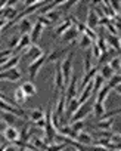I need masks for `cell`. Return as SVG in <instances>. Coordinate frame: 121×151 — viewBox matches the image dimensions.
Segmentation results:
<instances>
[{
	"mask_svg": "<svg viewBox=\"0 0 121 151\" xmlns=\"http://www.w3.org/2000/svg\"><path fill=\"white\" fill-rule=\"evenodd\" d=\"M68 49L70 47H60V49H56L53 52H50L47 56H46V62H59L60 58H64L67 53H68Z\"/></svg>",
	"mask_w": 121,
	"mask_h": 151,
	"instance_id": "obj_9",
	"label": "cell"
},
{
	"mask_svg": "<svg viewBox=\"0 0 121 151\" xmlns=\"http://www.w3.org/2000/svg\"><path fill=\"white\" fill-rule=\"evenodd\" d=\"M109 92H111V89L105 85V86H102L100 89H99V92L96 93V96H95V102H100V104H105V99L108 98V95H109Z\"/></svg>",
	"mask_w": 121,
	"mask_h": 151,
	"instance_id": "obj_16",
	"label": "cell"
},
{
	"mask_svg": "<svg viewBox=\"0 0 121 151\" xmlns=\"http://www.w3.org/2000/svg\"><path fill=\"white\" fill-rule=\"evenodd\" d=\"M92 111L95 113L96 119L99 120V119L103 116V113H105V104H100V102H93V110H92Z\"/></svg>",
	"mask_w": 121,
	"mask_h": 151,
	"instance_id": "obj_25",
	"label": "cell"
},
{
	"mask_svg": "<svg viewBox=\"0 0 121 151\" xmlns=\"http://www.w3.org/2000/svg\"><path fill=\"white\" fill-rule=\"evenodd\" d=\"M93 102H95V98H90V99H87L84 104H81V105L78 107V110L71 116L70 123H74V122L83 120L86 116H89V114L92 113V110H93Z\"/></svg>",
	"mask_w": 121,
	"mask_h": 151,
	"instance_id": "obj_1",
	"label": "cell"
},
{
	"mask_svg": "<svg viewBox=\"0 0 121 151\" xmlns=\"http://www.w3.org/2000/svg\"><path fill=\"white\" fill-rule=\"evenodd\" d=\"M73 27V21H71V18L68 17V18H65L64 21H62V24H60L59 27H56V34L58 36H62L67 30H70Z\"/></svg>",
	"mask_w": 121,
	"mask_h": 151,
	"instance_id": "obj_21",
	"label": "cell"
},
{
	"mask_svg": "<svg viewBox=\"0 0 121 151\" xmlns=\"http://www.w3.org/2000/svg\"><path fill=\"white\" fill-rule=\"evenodd\" d=\"M75 141L80 142L81 145H93V139H92V136H90L87 132H83V130L77 133Z\"/></svg>",
	"mask_w": 121,
	"mask_h": 151,
	"instance_id": "obj_17",
	"label": "cell"
},
{
	"mask_svg": "<svg viewBox=\"0 0 121 151\" xmlns=\"http://www.w3.org/2000/svg\"><path fill=\"white\" fill-rule=\"evenodd\" d=\"M21 73L18 68H12L8 71H0V80H8V82H18L21 80Z\"/></svg>",
	"mask_w": 121,
	"mask_h": 151,
	"instance_id": "obj_7",
	"label": "cell"
},
{
	"mask_svg": "<svg viewBox=\"0 0 121 151\" xmlns=\"http://www.w3.org/2000/svg\"><path fill=\"white\" fill-rule=\"evenodd\" d=\"M24 151H31V150H24Z\"/></svg>",
	"mask_w": 121,
	"mask_h": 151,
	"instance_id": "obj_43",
	"label": "cell"
},
{
	"mask_svg": "<svg viewBox=\"0 0 121 151\" xmlns=\"http://www.w3.org/2000/svg\"><path fill=\"white\" fill-rule=\"evenodd\" d=\"M46 53L44 55H41L37 61H34V62H31L30 65H28V73H30V82H34V79L37 77V74H38V71H40V68L46 64Z\"/></svg>",
	"mask_w": 121,
	"mask_h": 151,
	"instance_id": "obj_5",
	"label": "cell"
},
{
	"mask_svg": "<svg viewBox=\"0 0 121 151\" xmlns=\"http://www.w3.org/2000/svg\"><path fill=\"white\" fill-rule=\"evenodd\" d=\"M120 80H121V76H120V74H114L112 77L109 79V83H108L106 86H108V88L112 91V89H114L117 85H120Z\"/></svg>",
	"mask_w": 121,
	"mask_h": 151,
	"instance_id": "obj_30",
	"label": "cell"
},
{
	"mask_svg": "<svg viewBox=\"0 0 121 151\" xmlns=\"http://www.w3.org/2000/svg\"><path fill=\"white\" fill-rule=\"evenodd\" d=\"M3 136L9 144H15L16 141H19V130L15 126H6V129L3 132Z\"/></svg>",
	"mask_w": 121,
	"mask_h": 151,
	"instance_id": "obj_8",
	"label": "cell"
},
{
	"mask_svg": "<svg viewBox=\"0 0 121 151\" xmlns=\"http://www.w3.org/2000/svg\"><path fill=\"white\" fill-rule=\"evenodd\" d=\"M73 59H74V52H70V55L60 62V71H62V76H64V85H65V89L70 83V79L73 76Z\"/></svg>",
	"mask_w": 121,
	"mask_h": 151,
	"instance_id": "obj_2",
	"label": "cell"
},
{
	"mask_svg": "<svg viewBox=\"0 0 121 151\" xmlns=\"http://www.w3.org/2000/svg\"><path fill=\"white\" fill-rule=\"evenodd\" d=\"M115 123V119H109V120H99L98 123V127L99 129H103V130H109Z\"/></svg>",
	"mask_w": 121,
	"mask_h": 151,
	"instance_id": "obj_27",
	"label": "cell"
},
{
	"mask_svg": "<svg viewBox=\"0 0 121 151\" xmlns=\"http://www.w3.org/2000/svg\"><path fill=\"white\" fill-rule=\"evenodd\" d=\"M98 25H99V17H98V15L95 14V11L90 8V9H89V14H87V24H86V27L90 28V30H95Z\"/></svg>",
	"mask_w": 121,
	"mask_h": 151,
	"instance_id": "obj_13",
	"label": "cell"
},
{
	"mask_svg": "<svg viewBox=\"0 0 121 151\" xmlns=\"http://www.w3.org/2000/svg\"><path fill=\"white\" fill-rule=\"evenodd\" d=\"M78 45H80V47H83V49H87V47H90V46L93 45V42H92L89 37H86L84 34H81V36L78 37Z\"/></svg>",
	"mask_w": 121,
	"mask_h": 151,
	"instance_id": "obj_29",
	"label": "cell"
},
{
	"mask_svg": "<svg viewBox=\"0 0 121 151\" xmlns=\"http://www.w3.org/2000/svg\"><path fill=\"white\" fill-rule=\"evenodd\" d=\"M18 42H19V36H12V39H11V43H9V49H11V50H14V49L16 47Z\"/></svg>",
	"mask_w": 121,
	"mask_h": 151,
	"instance_id": "obj_35",
	"label": "cell"
},
{
	"mask_svg": "<svg viewBox=\"0 0 121 151\" xmlns=\"http://www.w3.org/2000/svg\"><path fill=\"white\" fill-rule=\"evenodd\" d=\"M5 151H16V148H15L14 145H9V147L6 145V148H5Z\"/></svg>",
	"mask_w": 121,
	"mask_h": 151,
	"instance_id": "obj_39",
	"label": "cell"
},
{
	"mask_svg": "<svg viewBox=\"0 0 121 151\" xmlns=\"http://www.w3.org/2000/svg\"><path fill=\"white\" fill-rule=\"evenodd\" d=\"M2 122H5L6 123V126H14V123L16 122V119H18V116H15V114H11V113H3L2 111Z\"/></svg>",
	"mask_w": 121,
	"mask_h": 151,
	"instance_id": "obj_26",
	"label": "cell"
},
{
	"mask_svg": "<svg viewBox=\"0 0 121 151\" xmlns=\"http://www.w3.org/2000/svg\"><path fill=\"white\" fill-rule=\"evenodd\" d=\"M64 151H77V148H75V147H73V145H67Z\"/></svg>",
	"mask_w": 121,
	"mask_h": 151,
	"instance_id": "obj_38",
	"label": "cell"
},
{
	"mask_svg": "<svg viewBox=\"0 0 121 151\" xmlns=\"http://www.w3.org/2000/svg\"><path fill=\"white\" fill-rule=\"evenodd\" d=\"M105 40H106V45L109 43L111 45V49H114V50H117L118 53H120V36H108V37H105Z\"/></svg>",
	"mask_w": 121,
	"mask_h": 151,
	"instance_id": "obj_23",
	"label": "cell"
},
{
	"mask_svg": "<svg viewBox=\"0 0 121 151\" xmlns=\"http://www.w3.org/2000/svg\"><path fill=\"white\" fill-rule=\"evenodd\" d=\"M21 91L25 93L27 98H30V96H36V93H37V89H36L34 82H25V83H22Z\"/></svg>",
	"mask_w": 121,
	"mask_h": 151,
	"instance_id": "obj_14",
	"label": "cell"
},
{
	"mask_svg": "<svg viewBox=\"0 0 121 151\" xmlns=\"http://www.w3.org/2000/svg\"><path fill=\"white\" fill-rule=\"evenodd\" d=\"M19 61H21V55H19V53L11 56V58L2 65V67H0V71H8V70H12V68H18Z\"/></svg>",
	"mask_w": 121,
	"mask_h": 151,
	"instance_id": "obj_11",
	"label": "cell"
},
{
	"mask_svg": "<svg viewBox=\"0 0 121 151\" xmlns=\"http://www.w3.org/2000/svg\"><path fill=\"white\" fill-rule=\"evenodd\" d=\"M25 101H27L25 93L21 91V88H16V91H15V105L16 107H21Z\"/></svg>",
	"mask_w": 121,
	"mask_h": 151,
	"instance_id": "obj_24",
	"label": "cell"
},
{
	"mask_svg": "<svg viewBox=\"0 0 121 151\" xmlns=\"http://www.w3.org/2000/svg\"><path fill=\"white\" fill-rule=\"evenodd\" d=\"M43 17H46L52 24H55L56 21H59L60 19V17H62V12H60L58 8H55V9H52V11H49L46 15H43Z\"/></svg>",
	"mask_w": 121,
	"mask_h": 151,
	"instance_id": "obj_22",
	"label": "cell"
},
{
	"mask_svg": "<svg viewBox=\"0 0 121 151\" xmlns=\"http://www.w3.org/2000/svg\"><path fill=\"white\" fill-rule=\"evenodd\" d=\"M77 39H78V31H77V28L74 25L62 34V42L64 43H75Z\"/></svg>",
	"mask_w": 121,
	"mask_h": 151,
	"instance_id": "obj_10",
	"label": "cell"
},
{
	"mask_svg": "<svg viewBox=\"0 0 121 151\" xmlns=\"http://www.w3.org/2000/svg\"><path fill=\"white\" fill-rule=\"evenodd\" d=\"M100 77H102V80H109L112 76L115 74L114 71H112V68L106 64V65H102V67H99V73H98Z\"/></svg>",
	"mask_w": 121,
	"mask_h": 151,
	"instance_id": "obj_18",
	"label": "cell"
},
{
	"mask_svg": "<svg viewBox=\"0 0 121 151\" xmlns=\"http://www.w3.org/2000/svg\"><path fill=\"white\" fill-rule=\"evenodd\" d=\"M111 11L114 12V15H120V2L118 0H112V2H108Z\"/></svg>",
	"mask_w": 121,
	"mask_h": 151,
	"instance_id": "obj_34",
	"label": "cell"
},
{
	"mask_svg": "<svg viewBox=\"0 0 121 151\" xmlns=\"http://www.w3.org/2000/svg\"><path fill=\"white\" fill-rule=\"evenodd\" d=\"M33 138V147L37 150V151H46V148H47V142H46V139L44 138H38V136H31Z\"/></svg>",
	"mask_w": 121,
	"mask_h": 151,
	"instance_id": "obj_20",
	"label": "cell"
},
{
	"mask_svg": "<svg viewBox=\"0 0 121 151\" xmlns=\"http://www.w3.org/2000/svg\"><path fill=\"white\" fill-rule=\"evenodd\" d=\"M5 129H6V123L0 120V133H3V132H5Z\"/></svg>",
	"mask_w": 121,
	"mask_h": 151,
	"instance_id": "obj_37",
	"label": "cell"
},
{
	"mask_svg": "<svg viewBox=\"0 0 121 151\" xmlns=\"http://www.w3.org/2000/svg\"><path fill=\"white\" fill-rule=\"evenodd\" d=\"M77 82H78V76L74 74L71 76V79H70V83L65 89V105L70 104L75 96H77Z\"/></svg>",
	"mask_w": 121,
	"mask_h": 151,
	"instance_id": "obj_3",
	"label": "cell"
},
{
	"mask_svg": "<svg viewBox=\"0 0 121 151\" xmlns=\"http://www.w3.org/2000/svg\"><path fill=\"white\" fill-rule=\"evenodd\" d=\"M44 117V111L43 110H40V108H37V110H34L33 113H31V116H30V119L33 120V122H37V120H41Z\"/></svg>",
	"mask_w": 121,
	"mask_h": 151,
	"instance_id": "obj_31",
	"label": "cell"
},
{
	"mask_svg": "<svg viewBox=\"0 0 121 151\" xmlns=\"http://www.w3.org/2000/svg\"><path fill=\"white\" fill-rule=\"evenodd\" d=\"M108 65L112 68V71H114L115 74H120V55L114 56V58L109 61V64H108Z\"/></svg>",
	"mask_w": 121,
	"mask_h": 151,
	"instance_id": "obj_28",
	"label": "cell"
},
{
	"mask_svg": "<svg viewBox=\"0 0 121 151\" xmlns=\"http://www.w3.org/2000/svg\"><path fill=\"white\" fill-rule=\"evenodd\" d=\"M108 151H120V148H109Z\"/></svg>",
	"mask_w": 121,
	"mask_h": 151,
	"instance_id": "obj_42",
	"label": "cell"
},
{
	"mask_svg": "<svg viewBox=\"0 0 121 151\" xmlns=\"http://www.w3.org/2000/svg\"><path fill=\"white\" fill-rule=\"evenodd\" d=\"M92 68V50H87L86 53V58H84V70L86 73Z\"/></svg>",
	"mask_w": 121,
	"mask_h": 151,
	"instance_id": "obj_33",
	"label": "cell"
},
{
	"mask_svg": "<svg viewBox=\"0 0 121 151\" xmlns=\"http://www.w3.org/2000/svg\"><path fill=\"white\" fill-rule=\"evenodd\" d=\"M43 30H44V27L37 21L34 25H33V28H31V33L28 34L30 36V40H31V45L33 43H36L38 39H40V36H41V33H43Z\"/></svg>",
	"mask_w": 121,
	"mask_h": 151,
	"instance_id": "obj_12",
	"label": "cell"
},
{
	"mask_svg": "<svg viewBox=\"0 0 121 151\" xmlns=\"http://www.w3.org/2000/svg\"><path fill=\"white\" fill-rule=\"evenodd\" d=\"M31 28H33V24H31V21H30L28 18H24V19L19 21L18 30H19L21 36H24V34H30V33H31Z\"/></svg>",
	"mask_w": 121,
	"mask_h": 151,
	"instance_id": "obj_15",
	"label": "cell"
},
{
	"mask_svg": "<svg viewBox=\"0 0 121 151\" xmlns=\"http://www.w3.org/2000/svg\"><path fill=\"white\" fill-rule=\"evenodd\" d=\"M64 89H65V85H64L62 71H60V62H56V64H55V86H53V93H55V96L58 95V92L64 91Z\"/></svg>",
	"mask_w": 121,
	"mask_h": 151,
	"instance_id": "obj_4",
	"label": "cell"
},
{
	"mask_svg": "<svg viewBox=\"0 0 121 151\" xmlns=\"http://www.w3.org/2000/svg\"><path fill=\"white\" fill-rule=\"evenodd\" d=\"M31 46V40H30V36L28 34H24V36H21L19 37V42H18V45H16V50H25V49H28Z\"/></svg>",
	"mask_w": 121,
	"mask_h": 151,
	"instance_id": "obj_19",
	"label": "cell"
},
{
	"mask_svg": "<svg viewBox=\"0 0 121 151\" xmlns=\"http://www.w3.org/2000/svg\"><path fill=\"white\" fill-rule=\"evenodd\" d=\"M41 55H44L43 49H41L40 46H37V45H31L28 49H25V52H24V55H21V58L34 62V61H37Z\"/></svg>",
	"mask_w": 121,
	"mask_h": 151,
	"instance_id": "obj_6",
	"label": "cell"
},
{
	"mask_svg": "<svg viewBox=\"0 0 121 151\" xmlns=\"http://www.w3.org/2000/svg\"><path fill=\"white\" fill-rule=\"evenodd\" d=\"M90 47H92V49H93V50H92V55H93V56H95V58H96V59H99V56H100V55H102V52H100V50H99V49H98V46H96V45H95V43H93V45H92V46H90Z\"/></svg>",
	"mask_w": 121,
	"mask_h": 151,
	"instance_id": "obj_36",
	"label": "cell"
},
{
	"mask_svg": "<svg viewBox=\"0 0 121 151\" xmlns=\"http://www.w3.org/2000/svg\"><path fill=\"white\" fill-rule=\"evenodd\" d=\"M114 89H115V91H117V93H118V95H120V91H121V89H120V85H117V86H115V88H114Z\"/></svg>",
	"mask_w": 121,
	"mask_h": 151,
	"instance_id": "obj_40",
	"label": "cell"
},
{
	"mask_svg": "<svg viewBox=\"0 0 121 151\" xmlns=\"http://www.w3.org/2000/svg\"><path fill=\"white\" fill-rule=\"evenodd\" d=\"M71 130L73 132H75V133H78V132H81L83 130V127H84V122L83 120H78V122H74V123H71Z\"/></svg>",
	"mask_w": 121,
	"mask_h": 151,
	"instance_id": "obj_32",
	"label": "cell"
},
{
	"mask_svg": "<svg viewBox=\"0 0 121 151\" xmlns=\"http://www.w3.org/2000/svg\"><path fill=\"white\" fill-rule=\"evenodd\" d=\"M5 148H6V144H2V145H0V151H5Z\"/></svg>",
	"mask_w": 121,
	"mask_h": 151,
	"instance_id": "obj_41",
	"label": "cell"
}]
</instances>
